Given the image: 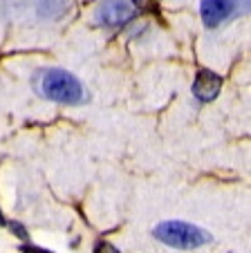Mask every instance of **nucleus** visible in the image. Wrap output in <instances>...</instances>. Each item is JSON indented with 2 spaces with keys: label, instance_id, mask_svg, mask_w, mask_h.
Here are the masks:
<instances>
[{
  "label": "nucleus",
  "instance_id": "nucleus-1",
  "mask_svg": "<svg viewBox=\"0 0 251 253\" xmlns=\"http://www.w3.org/2000/svg\"><path fill=\"white\" fill-rule=\"evenodd\" d=\"M38 92L45 99L56 101V103H67V105H79L86 99L81 81L67 70H61V67H50V70H45L41 74Z\"/></svg>",
  "mask_w": 251,
  "mask_h": 253
},
{
  "label": "nucleus",
  "instance_id": "nucleus-2",
  "mask_svg": "<svg viewBox=\"0 0 251 253\" xmlns=\"http://www.w3.org/2000/svg\"><path fill=\"white\" fill-rule=\"evenodd\" d=\"M152 235H155L159 242L168 244V247H175V249H184V251H189V249H200L213 240L211 233H206L204 229H200V226H195V224H189V222H182V220L161 222V224L155 226Z\"/></svg>",
  "mask_w": 251,
  "mask_h": 253
},
{
  "label": "nucleus",
  "instance_id": "nucleus-3",
  "mask_svg": "<svg viewBox=\"0 0 251 253\" xmlns=\"http://www.w3.org/2000/svg\"><path fill=\"white\" fill-rule=\"evenodd\" d=\"M135 9L130 0H101L97 7V23L103 27H121L133 18Z\"/></svg>",
  "mask_w": 251,
  "mask_h": 253
},
{
  "label": "nucleus",
  "instance_id": "nucleus-4",
  "mask_svg": "<svg viewBox=\"0 0 251 253\" xmlns=\"http://www.w3.org/2000/svg\"><path fill=\"white\" fill-rule=\"evenodd\" d=\"M238 9V0H200V14L206 27H218Z\"/></svg>",
  "mask_w": 251,
  "mask_h": 253
},
{
  "label": "nucleus",
  "instance_id": "nucleus-5",
  "mask_svg": "<svg viewBox=\"0 0 251 253\" xmlns=\"http://www.w3.org/2000/svg\"><path fill=\"white\" fill-rule=\"evenodd\" d=\"M220 87H222V79L211 70H200L198 77L193 81V94L198 101L202 103H208V101H213L218 96Z\"/></svg>",
  "mask_w": 251,
  "mask_h": 253
},
{
  "label": "nucleus",
  "instance_id": "nucleus-6",
  "mask_svg": "<svg viewBox=\"0 0 251 253\" xmlns=\"http://www.w3.org/2000/svg\"><path fill=\"white\" fill-rule=\"evenodd\" d=\"M70 7V0H38V16L41 18H61Z\"/></svg>",
  "mask_w": 251,
  "mask_h": 253
},
{
  "label": "nucleus",
  "instance_id": "nucleus-7",
  "mask_svg": "<svg viewBox=\"0 0 251 253\" xmlns=\"http://www.w3.org/2000/svg\"><path fill=\"white\" fill-rule=\"evenodd\" d=\"M27 2L29 0H0V7L7 11H16V9H20V7H25Z\"/></svg>",
  "mask_w": 251,
  "mask_h": 253
},
{
  "label": "nucleus",
  "instance_id": "nucleus-8",
  "mask_svg": "<svg viewBox=\"0 0 251 253\" xmlns=\"http://www.w3.org/2000/svg\"><path fill=\"white\" fill-rule=\"evenodd\" d=\"M95 253H121L114 244L105 242V240H99V242L95 244Z\"/></svg>",
  "mask_w": 251,
  "mask_h": 253
},
{
  "label": "nucleus",
  "instance_id": "nucleus-9",
  "mask_svg": "<svg viewBox=\"0 0 251 253\" xmlns=\"http://www.w3.org/2000/svg\"><path fill=\"white\" fill-rule=\"evenodd\" d=\"M11 231H14L18 238H23V240H27V233H25V229H23V224H18V222H11Z\"/></svg>",
  "mask_w": 251,
  "mask_h": 253
},
{
  "label": "nucleus",
  "instance_id": "nucleus-10",
  "mask_svg": "<svg viewBox=\"0 0 251 253\" xmlns=\"http://www.w3.org/2000/svg\"><path fill=\"white\" fill-rule=\"evenodd\" d=\"M20 251H23V253H50V251H45V249L32 247V244H25V247H20Z\"/></svg>",
  "mask_w": 251,
  "mask_h": 253
},
{
  "label": "nucleus",
  "instance_id": "nucleus-11",
  "mask_svg": "<svg viewBox=\"0 0 251 253\" xmlns=\"http://www.w3.org/2000/svg\"><path fill=\"white\" fill-rule=\"evenodd\" d=\"M0 224H7V222H5V217H2V213H0Z\"/></svg>",
  "mask_w": 251,
  "mask_h": 253
}]
</instances>
